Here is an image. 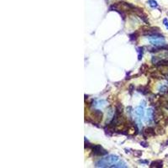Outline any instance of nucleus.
Wrapping results in <instances>:
<instances>
[{
    "instance_id": "1",
    "label": "nucleus",
    "mask_w": 168,
    "mask_h": 168,
    "mask_svg": "<svg viewBox=\"0 0 168 168\" xmlns=\"http://www.w3.org/2000/svg\"><path fill=\"white\" fill-rule=\"evenodd\" d=\"M119 161V156L114 155H109L107 157L101 159L100 161L96 162V167H112V166L115 164Z\"/></svg>"
},
{
    "instance_id": "2",
    "label": "nucleus",
    "mask_w": 168,
    "mask_h": 168,
    "mask_svg": "<svg viewBox=\"0 0 168 168\" xmlns=\"http://www.w3.org/2000/svg\"><path fill=\"white\" fill-rule=\"evenodd\" d=\"M150 40V43L151 45H155V46H161V45H165L166 41L165 39L162 35H161L160 34H153V35H149L148 37Z\"/></svg>"
},
{
    "instance_id": "3",
    "label": "nucleus",
    "mask_w": 168,
    "mask_h": 168,
    "mask_svg": "<svg viewBox=\"0 0 168 168\" xmlns=\"http://www.w3.org/2000/svg\"><path fill=\"white\" fill-rule=\"evenodd\" d=\"M146 102L143 101L142 103H140V106H138L137 108H135V115H136V118H137V121L139 122V125H141V119L144 118V115H145V106H146Z\"/></svg>"
},
{
    "instance_id": "4",
    "label": "nucleus",
    "mask_w": 168,
    "mask_h": 168,
    "mask_svg": "<svg viewBox=\"0 0 168 168\" xmlns=\"http://www.w3.org/2000/svg\"><path fill=\"white\" fill-rule=\"evenodd\" d=\"M103 114L102 111H100L99 109H93L91 112L90 118L93 120V124H99L103 119Z\"/></svg>"
},
{
    "instance_id": "5",
    "label": "nucleus",
    "mask_w": 168,
    "mask_h": 168,
    "mask_svg": "<svg viewBox=\"0 0 168 168\" xmlns=\"http://www.w3.org/2000/svg\"><path fill=\"white\" fill-rule=\"evenodd\" d=\"M93 153L94 156H103L108 154V151L103 148L102 146L99 145H96L93 147Z\"/></svg>"
},
{
    "instance_id": "6",
    "label": "nucleus",
    "mask_w": 168,
    "mask_h": 168,
    "mask_svg": "<svg viewBox=\"0 0 168 168\" xmlns=\"http://www.w3.org/2000/svg\"><path fill=\"white\" fill-rule=\"evenodd\" d=\"M156 134V129H154L153 127H151V126L144 129V130H143V136L145 138H149V137L154 136Z\"/></svg>"
},
{
    "instance_id": "7",
    "label": "nucleus",
    "mask_w": 168,
    "mask_h": 168,
    "mask_svg": "<svg viewBox=\"0 0 168 168\" xmlns=\"http://www.w3.org/2000/svg\"><path fill=\"white\" fill-rule=\"evenodd\" d=\"M154 113H155V111L152 109H149L147 110L146 122L147 124H149V125H151L154 122Z\"/></svg>"
},
{
    "instance_id": "8",
    "label": "nucleus",
    "mask_w": 168,
    "mask_h": 168,
    "mask_svg": "<svg viewBox=\"0 0 168 168\" xmlns=\"http://www.w3.org/2000/svg\"><path fill=\"white\" fill-rule=\"evenodd\" d=\"M134 11L135 13H136V14L139 16L140 19H142L143 21H145L146 23L148 24V20H147V17H146V13H144V12L142 11V9H140V8H137V10H135V8H134Z\"/></svg>"
},
{
    "instance_id": "9",
    "label": "nucleus",
    "mask_w": 168,
    "mask_h": 168,
    "mask_svg": "<svg viewBox=\"0 0 168 168\" xmlns=\"http://www.w3.org/2000/svg\"><path fill=\"white\" fill-rule=\"evenodd\" d=\"M151 167H156V168H161L163 167V162L161 160L155 161V162H152L150 165Z\"/></svg>"
},
{
    "instance_id": "10",
    "label": "nucleus",
    "mask_w": 168,
    "mask_h": 168,
    "mask_svg": "<svg viewBox=\"0 0 168 168\" xmlns=\"http://www.w3.org/2000/svg\"><path fill=\"white\" fill-rule=\"evenodd\" d=\"M106 101L105 100H98L95 101V104H93L94 107L96 108H103L106 105Z\"/></svg>"
},
{
    "instance_id": "11",
    "label": "nucleus",
    "mask_w": 168,
    "mask_h": 168,
    "mask_svg": "<svg viewBox=\"0 0 168 168\" xmlns=\"http://www.w3.org/2000/svg\"><path fill=\"white\" fill-rule=\"evenodd\" d=\"M148 4L150 5V7H151V8H157L158 7L157 2L155 1V0H148Z\"/></svg>"
},
{
    "instance_id": "12",
    "label": "nucleus",
    "mask_w": 168,
    "mask_h": 168,
    "mask_svg": "<svg viewBox=\"0 0 168 168\" xmlns=\"http://www.w3.org/2000/svg\"><path fill=\"white\" fill-rule=\"evenodd\" d=\"M137 52H138V59L141 60L142 59V56H143V48H142V47L138 48Z\"/></svg>"
},
{
    "instance_id": "13",
    "label": "nucleus",
    "mask_w": 168,
    "mask_h": 168,
    "mask_svg": "<svg viewBox=\"0 0 168 168\" xmlns=\"http://www.w3.org/2000/svg\"><path fill=\"white\" fill-rule=\"evenodd\" d=\"M138 92H140V93H142L143 94H146V93H149V90L146 88V87H139V88H138Z\"/></svg>"
},
{
    "instance_id": "14",
    "label": "nucleus",
    "mask_w": 168,
    "mask_h": 168,
    "mask_svg": "<svg viewBox=\"0 0 168 168\" xmlns=\"http://www.w3.org/2000/svg\"><path fill=\"white\" fill-rule=\"evenodd\" d=\"M156 134H158V135H163L165 133L164 129L162 128L161 126H159V127H157L156 129Z\"/></svg>"
},
{
    "instance_id": "15",
    "label": "nucleus",
    "mask_w": 168,
    "mask_h": 168,
    "mask_svg": "<svg viewBox=\"0 0 168 168\" xmlns=\"http://www.w3.org/2000/svg\"><path fill=\"white\" fill-rule=\"evenodd\" d=\"M138 32H135V33H134V34H130V40H133L135 39V40H136V39L138 38Z\"/></svg>"
},
{
    "instance_id": "16",
    "label": "nucleus",
    "mask_w": 168,
    "mask_h": 168,
    "mask_svg": "<svg viewBox=\"0 0 168 168\" xmlns=\"http://www.w3.org/2000/svg\"><path fill=\"white\" fill-rule=\"evenodd\" d=\"M163 24L166 27H167V29H168V19H163Z\"/></svg>"
},
{
    "instance_id": "17",
    "label": "nucleus",
    "mask_w": 168,
    "mask_h": 168,
    "mask_svg": "<svg viewBox=\"0 0 168 168\" xmlns=\"http://www.w3.org/2000/svg\"><path fill=\"white\" fill-rule=\"evenodd\" d=\"M140 144H141L144 147H147V146H147V144H146V143H145V142H141V143H140Z\"/></svg>"
},
{
    "instance_id": "18",
    "label": "nucleus",
    "mask_w": 168,
    "mask_h": 168,
    "mask_svg": "<svg viewBox=\"0 0 168 168\" xmlns=\"http://www.w3.org/2000/svg\"><path fill=\"white\" fill-rule=\"evenodd\" d=\"M139 162H140V163H147L146 161H140Z\"/></svg>"
},
{
    "instance_id": "19",
    "label": "nucleus",
    "mask_w": 168,
    "mask_h": 168,
    "mask_svg": "<svg viewBox=\"0 0 168 168\" xmlns=\"http://www.w3.org/2000/svg\"><path fill=\"white\" fill-rule=\"evenodd\" d=\"M166 122H167V123H168V118H167V119H166Z\"/></svg>"
},
{
    "instance_id": "20",
    "label": "nucleus",
    "mask_w": 168,
    "mask_h": 168,
    "mask_svg": "<svg viewBox=\"0 0 168 168\" xmlns=\"http://www.w3.org/2000/svg\"><path fill=\"white\" fill-rule=\"evenodd\" d=\"M167 146H168V140H167Z\"/></svg>"
}]
</instances>
